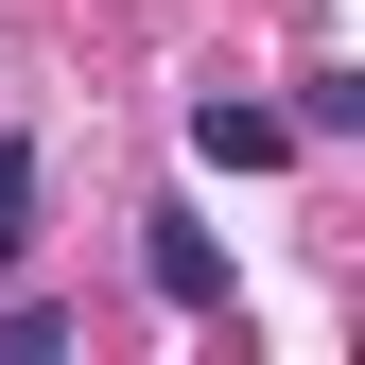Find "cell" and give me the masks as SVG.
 Segmentation results:
<instances>
[{
    "mask_svg": "<svg viewBox=\"0 0 365 365\" xmlns=\"http://www.w3.org/2000/svg\"><path fill=\"white\" fill-rule=\"evenodd\" d=\"M140 279H157V313H226V244L192 209H140Z\"/></svg>",
    "mask_w": 365,
    "mask_h": 365,
    "instance_id": "cell-1",
    "label": "cell"
},
{
    "mask_svg": "<svg viewBox=\"0 0 365 365\" xmlns=\"http://www.w3.org/2000/svg\"><path fill=\"white\" fill-rule=\"evenodd\" d=\"M192 157H209V174H279V157H313V140H296V105H226V87H209V105H192Z\"/></svg>",
    "mask_w": 365,
    "mask_h": 365,
    "instance_id": "cell-2",
    "label": "cell"
},
{
    "mask_svg": "<svg viewBox=\"0 0 365 365\" xmlns=\"http://www.w3.org/2000/svg\"><path fill=\"white\" fill-rule=\"evenodd\" d=\"M35 261V140H0V279Z\"/></svg>",
    "mask_w": 365,
    "mask_h": 365,
    "instance_id": "cell-3",
    "label": "cell"
},
{
    "mask_svg": "<svg viewBox=\"0 0 365 365\" xmlns=\"http://www.w3.org/2000/svg\"><path fill=\"white\" fill-rule=\"evenodd\" d=\"M53 348H70V313H53V296H0V365H53Z\"/></svg>",
    "mask_w": 365,
    "mask_h": 365,
    "instance_id": "cell-4",
    "label": "cell"
}]
</instances>
